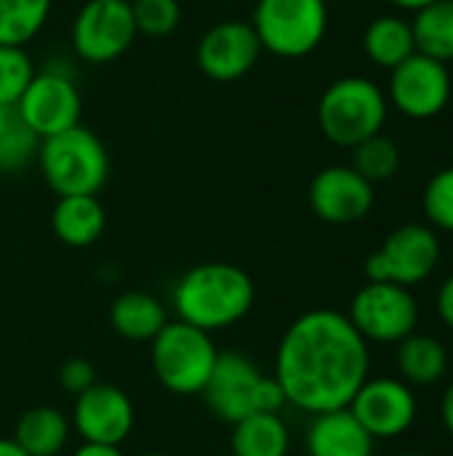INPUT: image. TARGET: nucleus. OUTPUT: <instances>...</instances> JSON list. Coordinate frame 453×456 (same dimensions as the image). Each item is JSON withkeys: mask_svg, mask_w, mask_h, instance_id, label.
<instances>
[{"mask_svg": "<svg viewBox=\"0 0 453 456\" xmlns=\"http://www.w3.org/2000/svg\"><path fill=\"white\" fill-rule=\"evenodd\" d=\"M286 403L307 414L347 409L368 379V342L336 310H310L283 334L275 374Z\"/></svg>", "mask_w": 453, "mask_h": 456, "instance_id": "f257e3e1", "label": "nucleus"}, {"mask_svg": "<svg viewBox=\"0 0 453 456\" xmlns=\"http://www.w3.org/2000/svg\"><path fill=\"white\" fill-rule=\"evenodd\" d=\"M171 299L179 321L211 334L243 321L254 307L256 289L251 275L238 265L206 262L176 281Z\"/></svg>", "mask_w": 453, "mask_h": 456, "instance_id": "f03ea898", "label": "nucleus"}, {"mask_svg": "<svg viewBox=\"0 0 453 456\" xmlns=\"http://www.w3.org/2000/svg\"><path fill=\"white\" fill-rule=\"evenodd\" d=\"M37 166L56 198L96 195L109 179V152L104 142L80 123L40 139Z\"/></svg>", "mask_w": 453, "mask_h": 456, "instance_id": "7ed1b4c3", "label": "nucleus"}, {"mask_svg": "<svg viewBox=\"0 0 453 456\" xmlns=\"http://www.w3.org/2000/svg\"><path fill=\"white\" fill-rule=\"evenodd\" d=\"M387 110V94L374 80L347 75L323 91L318 102V126L331 144L352 150L384 128Z\"/></svg>", "mask_w": 453, "mask_h": 456, "instance_id": "20e7f679", "label": "nucleus"}, {"mask_svg": "<svg viewBox=\"0 0 453 456\" xmlns=\"http://www.w3.org/2000/svg\"><path fill=\"white\" fill-rule=\"evenodd\" d=\"M219 350L208 331L184 321H168L152 339V371L174 395L203 393Z\"/></svg>", "mask_w": 453, "mask_h": 456, "instance_id": "39448f33", "label": "nucleus"}, {"mask_svg": "<svg viewBox=\"0 0 453 456\" xmlns=\"http://www.w3.org/2000/svg\"><path fill=\"white\" fill-rule=\"evenodd\" d=\"M251 27L262 51L280 59H302L323 43L328 5L326 0H256Z\"/></svg>", "mask_w": 453, "mask_h": 456, "instance_id": "423d86ee", "label": "nucleus"}, {"mask_svg": "<svg viewBox=\"0 0 453 456\" xmlns=\"http://www.w3.org/2000/svg\"><path fill=\"white\" fill-rule=\"evenodd\" d=\"M352 326L366 342L398 345L409 334L417 331L419 305L411 289L384 281H368L350 305Z\"/></svg>", "mask_w": 453, "mask_h": 456, "instance_id": "0eeeda50", "label": "nucleus"}, {"mask_svg": "<svg viewBox=\"0 0 453 456\" xmlns=\"http://www.w3.org/2000/svg\"><path fill=\"white\" fill-rule=\"evenodd\" d=\"M441 262V240L433 227L403 224L387 235L382 248L366 259L368 281H384L398 286H417L427 281Z\"/></svg>", "mask_w": 453, "mask_h": 456, "instance_id": "6e6552de", "label": "nucleus"}, {"mask_svg": "<svg viewBox=\"0 0 453 456\" xmlns=\"http://www.w3.org/2000/svg\"><path fill=\"white\" fill-rule=\"evenodd\" d=\"M83 99L72 75L61 67L35 72L21 99L16 102L19 120L37 136L48 139L80 123Z\"/></svg>", "mask_w": 453, "mask_h": 456, "instance_id": "1a4fd4ad", "label": "nucleus"}, {"mask_svg": "<svg viewBox=\"0 0 453 456\" xmlns=\"http://www.w3.org/2000/svg\"><path fill=\"white\" fill-rule=\"evenodd\" d=\"M136 35L128 0H88L72 21V48L88 64L120 59Z\"/></svg>", "mask_w": 453, "mask_h": 456, "instance_id": "9d476101", "label": "nucleus"}, {"mask_svg": "<svg viewBox=\"0 0 453 456\" xmlns=\"http://www.w3.org/2000/svg\"><path fill=\"white\" fill-rule=\"evenodd\" d=\"M387 102L414 120H430L441 115L451 102L449 67L419 51L411 53L403 64L390 69Z\"/></svg>", "mask_w": 453, "mask_h": 456, "instance_id": "9b49d317", "label": "nucleus"}, {"mask_svg": "<svg viewBox=\"0 0 453 456\" xmlns=\"http://www.w3.org/2000/svg\"><path fill=\"white\" fill-rule=\"evenodd\" d=\"M267 374L256 369V363L235 350L219 353L214 371L203 387V398L214 417L227 425L240 422L243 417L262 411V387Z\"/></svg>", "mask_w": 453, "mask_h": 456, "instance_id": "f8f14e48", "label": "nucleus"}, {"mask_svg": "<svg viewBox=\"0 0 453 456\" xmlns=\"http://www.w3.org/2000/svg\"><path fill=\"white\" fill-rule=\"evenodd\" d=\"M347 409L374 441L403 436L414 425L419 411L411 385L392 377L366 379Z\"/></svg>", "mask_w": 453, "mask_h": 456, "instance_id": "ddd939ff", "label": "nucleus"}, {"mask_svg": "<svg viewBox=\"0 0 453 456\" xmlns=\"http://www.w3.org/2000/svg\"><path fill=\"white\" fill-rule=\"evenodd\" d=\"M374 184L352 166H328L310 182V206L328 224H352L371 214Z\"/></svg>", "mask_w": 453, "mask_h": 456, "instance_id": "4468645a", "label": "nucleus"}, {"mask_svg": "<svg viewBox=\"0 0 453 456\" xmlns=\"http://www.w3.org/2000/svg\"><path fill=\"white\" fill-rule=\"evenodd\" d=\"M262 43L251 27V21H219L214 24L198 43V67L203 75L219 83H230L243 77L259 61Z\"/></svg>", "mask_w": 453, "mask_h": 456, "instance_id": "2eb2a0df", "label": "nucleus"}, {"mask_svg": "<svg viewBox=\"0 0 453 456\" xmlns=\"http://www.w3.org/2000/svg\"><path fill=\"white\" fill-rule=\"evenodd\" d=\"M72 425L83 441L120 446L133 430V403L115 385H91L75 395Z\"/></svg>", "mask_w": 453, "mask_h": 456, "instance_id": "dca6fc26", "label": "nucleus"}, {"mask_svg": "<svg viewBox=\"0 0 453 456\" xmlns=\"http://www.w3.org/2000/svg\"><path fill=\"white\" fill-rule=\"evenodd\" d=\"M374 444L350 409L315 414L307 430V456H374Z\"/></svg>", "mask_w": 453, "mask_h": 456, "instance_id": "f3484780", "label": "nucleus"}, {"mask_svg": "<svg viewBox=\"0 0 453 456\" xmlns=\"http://www.w3.org/2000/svg\"><path fill=\"white\" fill-rule=\"evenodd\" d=\"M51 227L61 243L72 248H85L101 238L107 227V214L96 195H64L53 206Z\"/></svg>", "mask_w": 453, "mask_h": 456, "instance_id": "a211bd4d", "label": "nucleus"}, {"mask_svg": "<svg viewBox=\"0 0 453 456\" xmlns=\"http://www.w3.org/2000/svg\"><path fill=\"white\" fill-rule=\"evenodd\" d=\"M112 329L128 342H152L168 323L166 307L147 291H125L109 307Z\"/></svg>", "mask_w": 453, "mask_h": 456, "instance_id": "6ab92c4d", "label": "nucleus"}, {"mask_svg": "<svg viewBox=\"0 0 453 456\" xmlns=\"http://www.w3.org/2000/svg\"><path fill=\"white\" fill-rule=\"evenodd\" d=\"M232 456H288L291 436L280 414L254 411L232 425Z\"/></svg>", "mask_w": 453, "mask_h": 456, "instance_id": "aec40b11", "label": "nucleus"}, {"mask_svg": "<svg viewBox=\"0 0 453 456\" xmlns=\"http://www.w3.org/2000/svg\"><path fill=\"white\" fill-rule=\"evenodd\" d=\"M363 51L376 67L395 69L411 53H417L411 21L403 16H395V13L376 16L363 32Z\"/></svg>", "mask_w": 453, "mask_h": 456, "instance_id": "412c9836", "label": "nucleus"}, {"mask_svg": "<svg viewBox=\"0 0 453 456\" xmlns=\"http://www.w3.org/2000/svg\"><path fill=\"white\" fill-rule=\"evenodd\" d=\"M69 438V419L53 406L24 411L13 428V441L29 456H56Z\"/></svg>", "mask_w": 453, "mask_h": 456, "instance_id": "4be33fe9", "label": "nucleus"}, {"mask_svg": "<svg viewBox=\"0 0 453 456\" xmlns=\"http://www.w3.org/2000/svg\"><path fill=\"white\" fill-rule=\"evenodd\" d=\"M398 371L403 377L406 385H417V387H430L435 382L443 379V374L449 371V353L446 347L427 334H409L406 339L398 342Z\"/></svg>", "mask_w": 453, "mask_h": 456, "instance_id": "5701e85b", "label": "nucleus"}, {"mask_svg": "<svg viewBox=\"0 0 453 456\" xmlns=\"http://www.w3.org/2000/svg\"><path fill=\"white\" fill-rule=\"evenodd\" d=\"M417 51L443 64L453 61V0H435L411 19Z\"/></svg>", "mask_w": 453, "mask_h": 456, "instance_id": "b1692460", "label": "nucleus"}, {"mask_svg": "<svg viewBox=\"0 0 453 456\" xmlns=\"http://www.w3.org/2000/svg\"><path fill=\"white\" fill-rule=\"evenodd\" d=\"M53 0H0V45H27L45 27Z\"/></svg>", "mask_w": 453, "mask_h": 456, "instance_id": "393cba45", "label": "nucleus"}, {"mask_svg": "<svg viewBox=\"0 0 453 456\" xmlns=\"http://www.w3.org/2000/svg\"><path fill=\"white\" fill-rule=\"evenodd\" d=\"M350 166L363 179H368L371 184L387 182L400 171V147L379 131V134H374V136H368L352 147V163Z\"/></svg>", "mask_w": 453, "mask_h": 456, "instance_id": "a878e982", "label": "nucleus"}, {"mask_svg": "<svg viewBox=\"0 0 453 456\" xmlns=\"http://www.w3.org/2000/svg\"><path fill=\"white\" fill-rule=\"evenodd\" d=\"M32 77L35 64L24 45H0V104L16 107Z\"/></svg>", "mask_w": 453, "mask_h": 456, "instance_id": "bb28decb", "label": "nucleus"}, {"mask_svg": "<svg viewBox=\"0 0 453 456\" xmlns=\"http://www.w3.org/2000/svg\"><path fill=\"white\" fill-rule=\"evenodd\" d=\"M136 32L147 37H166L182 21L179 0H128Z\"/></svg>", "mask_w": 453, "mask_h": 456, "instance_id": "cd10ccee", "label": "nucleus"}, {"mask_svg": "<svg viewBox=\"0 0 453 456\" xmlns=\"http://www.w3.org/2000/svg\"><path fill=\"white\" fill-rule=\"evenodd\" d=\"M40 139L19 120L0 136V174H19L37 160Z\"/></svg>", "mask_w": 453, "mask_h": 456, "instance_id": "c85d7f7f", "label": "nucleus"}, {"mask_svg": "<svg viewBox=\"0 0 453 456\" xmlns=\"http://www.w3.org/2000/svg\"><path fill=\"white\" fill-rule=\"evenodd\" d=\"M422 206H425V214L433 227H438L443 232H453V166L438 171L427 182Z\"/></svg>", "mask_w": 453, "mask_h": 456, "instance_id": "c756f323", "label": "nucleus"}, {"mask_svg": "<svg viewBox=\"0 0 453 456\" xmlns=\"http://www.w3.org/2000/svg\"><path fill=\"white\" fill-rule=\"evenodd\" d=\"M59 385L69 395H80L83 390L96 385V371H93V366L85 358H69L59 369Z\"/></svg>", "mask_w": 453, "mask_h": 456, "instance_id": "7c9ffc66", "label": "nucleus"}, {"mask_svg": "<svg viewBox=\"0 0 453 456\" xmlns=\"http://www.w3.org/2000/svg\"><path fill=\"white\" fill-rule=\"evenodd\" d=\"M438 315H441V321L449 326L453 331V275L446 278V283L441 286V291H438Z\"/></svg>", "mask_w": 453, "mask_h": 456, "instance_id": "2f4dec72", "label": "nucleus"}, {"mask_svg": "<svg viewBox=\"0 0 453 456\" xmlns=\"http://www.w3.org/2000/svg\"><path fill=\"white\" fill-rule=\"evenodd\" d=\"M72 456H123L120 446H109V444H91V441H83V446L75 452Z\"/></svg>", "mask_w": 453, "mask_h": 456, "instance_id": "473e14b6", "label": "nucleus"}, {"mask_svg": "<svg viewBox=\"0 0 453 456\" xmlns=\"http://www.w3.org/2000/svg\"><path fill=\"white\" fill-rule=\"evenodd\" d=\"M441 417H443V425L449 430V436L453 438V385L446 390L443 395V403H441Z\"/></svg>", "mask_w": 453, "mask_h": 456, "instance_id": "72a5a7b5", "label": "nucleus"}, {"mask_svg": "<svg viewBox=\"0 0 453 456\" xmlns=\"http://www.w3.org/2000/svg\"><path fill=\"white\" fill-rule=\"evenodd\" d=\"M16 123H19L16 107H3V104H0V136H3L8 128H13Z\"/></svg>", "mask_w": 453, "mask_h": 456, "instance_id": "f704fd0d", "label": "nucleus"}, {"mask_svg": "<svg viewBox=\"0 0 453 456\" xmlns=\"http://www.w3.org/2000/svg\"><path fill=\"white\" fill-rule=\"evenodd\" d=\"M0 456H29L24 449L16 446L13 438H0Z\"/></svg>", "mask_w": 453, "mask_h": 456, "instance_id": "c9c22d12", "label": "nucleus"}, {"mask_svg": "<svg viewBox=\"0 0 453 456\" xmlns=\"http://www.w3.org/2000/svg\"><path fill=\"white\" fill-rule=\"evenodd\" d=\"M390 3L398 5V8H403V11H419V8H425V5H430L435 0H390Z\"/></svg>", "mask_w": 453, "mask_h": 456, "instance_id": "e433bc0d", "label": "nucleus"}, {"mask_svg": "<svg viewBox=\"0 0 453 456\" xmlns=\"http://www.w3.org/2000/svg\"><path fill=\"white\" fill-rule=\"evenodd\" d=\"M400 456H427V454H400Z\"/></svg>", "mask_w": 453, "mask_h": 456, "instance_id": "4c0bfd02", "label": "nucleus"}, {"mask_svg": "<svg viewBox=\"0 0 453 456\" xmlns=\"http://www.w3.org/2000/svg\"><path fill=\"white\" fill-rule=\"evenodd\" d=\"M142 456H168V454H142Z\"/></svg>", "mask_w": 453, "mask_h": 456, "instance_id": "58836bf2", "label": "nucleus"}, {"mask_svg": "<svg viewBox=\"0 0 453 456\" xmlns=\"http://www.w3.org/2000/svg\"><path fill=\"white\" fill-rule=\"evenodd\" d=\"M224 456H232V454H224Z\"/></svg>", "mask_w": 453, "mask_h": 456, "instance_id": "ea45409f", "label": "nucleus"}]
</instances>
